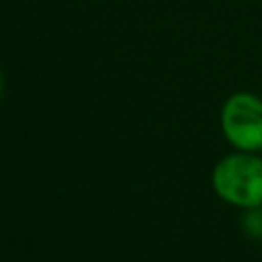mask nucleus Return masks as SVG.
<instances>
[{"label": "nucleus", "mask_w": 262, "mask_h": 262, "mask_svg": "<svg viewBox=\"0 0 262 262\" xmlns=\"http://www.w3.org/2000/svg\"><path fill=\"white\" fill-rule=\"evenodd\" d=\"M2 88H4V80H2V72H0V94H2Z\"/></svg>", "instance_id": "nucleus-3"}, {"label": "nucleus", "mask_w": 262, "mask_h": 262, "mask_svg": "<svg viewBox=\"0 0 262 262\" xmlns=\"http://www.w3.org/2000/svg\"><path fill=\"white\" fill-rule=\"evenodd\" d=\"M217 196L239 209L262 207V158L258 151H239L221 158L211 174Z\"/></svg>", "instance_id": "nucleus-1"}, {"label": "nucleus", "mask_w": 262, "mask_h": 262, "mask_svg": "<svg viewBox=\"0 0 262 262\" xmlns=\"http://www.w3.org/2000/svg\"><path fill=\"white\" fill-rule=\"evenodd\" d=\"M223 137L239 151H262V98L239 90L221 106Z\"/></svg>", "instance_id": "nucleus-2"}]
</instances>
